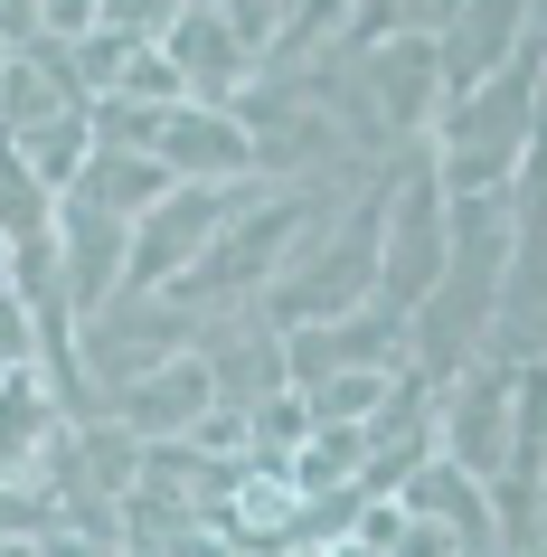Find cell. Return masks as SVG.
<instances>
[{
	"label": "cell",
	"instance_id": "obj_14",
	"mask_svg": "<svg viewBox=\"0 0 547 557\" xmlns=\"http://www.w3.org/2000/svg\"><path fill=\"white\" fill-rule=\"evenodd\" d=\"M217 10H227V29L246 48H274V29H284V0H217Z\"/></svg>",
	"mask_w": 547,
	"mask_h": 557
},
{
	"label": "cell",
	"instance_id": "obj_2",
	"mask_svg": "<svg viewBox=\"0 0 547 557\" xmlns=\"http://www.w3.org/2000/svg\"><path fill=\"white\" fill-rule=\"evenodd\" d=\"M453 256V236H444V189L425 180H406V199L377 218V302L387 312H415V294H434V274Z\"/></svg>",
	"mask_w": 547,
	"mask_h": 557
},
{
	"label": "cell",
	"instance_id": "obj_5",
	"mask_svg": "<svg viewBox=\"0 0 547 557\" xmlns=\"http://www.w3.org/2000/svg\"><path fill=\"white\" fill-rule=\"evenodd\" d=\"M58 246H66V302H76L86 322H104V302L123 294L133 218H114V208H95V199H66L58 208Z\"/></svg>",
	"mask_w": 547,
	"mask_h": 557
},
{
	"label": "cell",
	"instance_id": "obj_12",
	"mask_svg": "<svg viewBox=\"0 0 547 557\" xmlns=\"http://www.w3.org/2000/svg\"><path fill=\"white\" fill-rule=\"evenodd\" d=\"M434 76H444V58H434V38L425 29H406L387 58H377V104H387V123L397 133H415V123H434Z\"/></svg>",
	"mask_w": 547,
	"mask_h": 557
},
{
	"label": "cell",
	"instance_id": "obj_10",
	"mask_svg": "<svg viewBox=\"0 0 547 557\" xmlns=\"http://www.w3.org/2000/svg\"><path fill=\"white\" fill-rule=\"evenodd\" d=\"M171 189H179V180H171L161 151H123V143H95L86 171H76V199L114 208V218H142V208H161Z\"/></svg>",
	"mask_w": 547,
	"mask_h": 557
},
{
	"label": "cell",
	"instance_id": "obj_8",
	"mask_svg": "<svg viewBox=\"0 0 547 557\" xmlns=\"http://www.w3.org/2000/svg\"><path fill=\"white\" fill-rule=\"evenodd\" d=\"M387 500H397V510H415V520H434V529H453V548H462V557L500 548V520H490V482H472V472L444 463V454H415V472H406Z\"/></svg>",
	"mask_w": 547,
	"mask_h": 557
},
{
	"label": "cell",
	"instance_id": "obj_4",
	"mask_svg": "<svg viewBox=\"0 0 547 557\" xmlns=\"http://www.w3.org/2000/svg\"><path fill=\"white\" fill-rule=\"evenodd\" d=\"M312 218V199H274V208H256V218H236V227H217L208 236V256L179 274L189 294H246V284H264L274 264L293 256V227Z\"/></svg>",
	"mask_w": 547,
	"mask_h": 557
},
{
	"label": "cell",
	"instance_id": "obj_13",
	"mask_svg": "<svg viewBox=\"0 0 547 557\" xmlns=\"http://www.w3.org/2000/svg\"><path fill=\"white\" fill-rule=\"evenodd\" d=\"M48 227H58V189L0 143V246H38Z\"/></svg>",
	"mask_w": 547,
	"mask_h": 557
},
{
	"label": "cell",
	"instance_id": "obj_11",
	"mask_svg": "<svg viewBox=\"0 0 547 557\" xmlns=\"http://www.w3.org/2000/svg\"><path fill=\"white\" fill-rule=\"evenodd\" d=\"M199 416H208V369L199 359H161V369H142L133 397H123V425H133V435H171V425H199Z\"/></svg>",
	"mask_w": 547,
	"mask_h": 557
},
{
	"label": "cell",
	"instance_id": "obj_16",
	"mask_svg": "<svg viewBox=\"0 0 547 557\" xmlns=\"http://www.w3.org/2000/svg\"><path fill=\"white\" fill-rule=\"evenodd\" d=\"M387 557H462V548H453V529H434V520H415V510H406L397 539H387Z\"/></svg>",
	"mask_w": 547,
	"mask_h": 557
},
{
	"label": "cell",
	"instance_id": "obj_3",
	"mask_svg": "<svg viewBox=\"0 0 547 557\" xmlns=\"http://www.w3.org/2000/svg\"><path fill=\"white\" fill-rule=\"evenodd\" d=\"M161 58L179 66L189 104H236V86H246L256 48L227 29V10H217V0H179L171 20H161Z\"/></svg>",
	"mask_w": 547,
	"mask_h": 557
},
{
	"label": "cell",
	"instance_id": "obj_17",
	"mask_svg": "<svg viewBox=\"0 0 547 557\" xmlns=\"http://www.w3.org/2000/svg\"><path fill=\"white\" fill-rule=\"evenodd\" d=\"M510 29H519V0H472V48H482V58H500Z\"/></svg>",
	"mask_w": 547,
	"mask_h": 557
},
{
	"label": "cell",
	"instance_id": "obj_9",
	"mask_svg": "<svg viewBox=\"0 0 547 557\" xmlns=\"http://www.w3.org/2000/svg\"><path fill=\"white\" fill-rule=\"evenodd\" d=\"M293 520H302V492H293V472L284 463H246L217 472V529H227L236 548H284Z\"/></svg>",
	"mask_w": 547,
	"mask_h": 557
},
{
	"label": "cell",
	"instance_id": "obj_6",
	"mask_svg": "<svg viewBox=\"0 0 547 557\" xmlns=\"http://www.w3.org/2000/svg\"><path fill=\"white\" fill-rule=\"evenodd\" d=\"M151 151L171 161V180H217V189L256 171V133L227 104H171V114L151 123Z\"/></svg>",
	"mask_w": 547,
	"mask_h": 557
},
{
	"label": "cell",
	"instance_id": "obj_7",
	"mask_svg": "<svg viewBox=\"0 0 547 557\" xmlns=\"http://www.w3.org/2000/svg\"><path fill=\"white\" fill-rule=\"evenodd\" d=\"M425 435H434L444 463H462L472 482H490V472H500V435H510V379H500V369H462V387L434 407Z\"/></svg>",
	"mask_w": 547,
	"mask_h": 557
},
{
	"label": "cell",
	"instance_id": "obj_1",
	"mask_svg": "<svg viewBox=\"0 0 547 557\" xmlns=\"http://www.w3.org/2000/svg\"><path fill=\"white\" fill-rule=\"evenodd\" d=\"M227 227V189L217 180H179L161 208H142V227H133V256H123V294H161L179 284L189 264L208 256V236Z\"/></svg>",
	"mask_w": 547,
	"mask_h": 557
},
{
	"label": "cell",
	"instance_id": "obj_19",
	"mask_svg": "<svg viewBox=\"0 0 547 557\" xmlns=\"http://www.w3.org/2000/svg\"><path fill=\"white\" fill-rule=\"evenodd\" d=\"M0 284H10V246H0Z\"/></svg>",
	"mask_w": 547,
	"mask_h": 557
},
{
	"label": "cell",
	"instance_id": "obj_15",
	"mask_svg": "<svg viewBox=\"0 0 547 557\" xmlns=\"http://www.w3.org/2000/svg\"><path fill=\"white\" fill-rule=\"evenodd\" d=\"M29 350H38V331H29V302H20L10 284H0V369H20Z\"/></svg>",
	"mask_w": 547,
	"mask_h": 557
},
{
	"label": "cell",
	"instance_id": "obj_18",
	"mask_svg": "<svg viewBox=\"0 0 547 557\" xmlns=\"http://www.w3.org/2000/svg\"><path fill=\"white\" fill-rule=\"evenodd\" d=\"M95 20H104V0H38V29L48 38H86Z\"/></svg>",
	"mask_w": 547,
	"mask_h": 557
}]
</instances>
